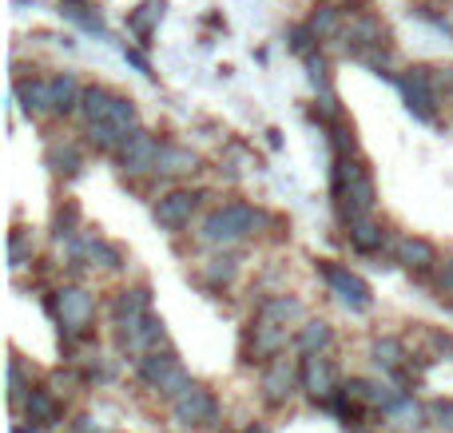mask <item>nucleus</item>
I'll list each match as a JSON object with an SVG mask.
<instances>
[{
  "label": "nucleus",
  "mask_w": 453,
  "mask_h": 433,
  "mask_svg": "<svg viewBox=\"0 0 453 433\" xmlns=\"http://www.w3.org/2000/svg\"><path fill=\"white\" fill-rule=\"evenodd\" d=\"M334 203L346 227L358 219H370V211L378 203V191H374V179H370V167L362 159L354 156L334 159Z\"/></svg>",
  "instance_id": "1"
},
{
  "label": "nucleus",
  "mask_w": 453,
  "mask_h": 433,
  "mask_svg": "<svg viewBox=\"0 0 453 433\" xmlns=\"http://www.w3.org/2000/svg\"><path fill=\"white\" fill-rule=\"evenodd\" d=\"M263 227V211H255L250 203H226V207H215L211 215L203 219V239L207 247H231V243H242L247 235Z\"/></svg>",
  "instance_id": "2"
},
{
  "label": "nucleus",
  "mask_w": 453,
  "mask_h": 433,
  "mask_svg": "<svg viewBox=\"0 0 453 433\" xmlns=\"http://www.w3.org/2000/svg\"><path fill=\"white\" fill-rule=\"evenodd\" d=\"M135 370H140V378L148 382V386H156L159 394L172 398V402H180V398L196 386V382L188 378V370H183V362L175 358L172 346L151 350L148 358H140V362H135Z\"/></svg>",
  "instance_id": "3"
},
{
  "label": "nucleus",
  "mask_w": 453,
  "mask_h": 433,
  "mask_svg": "<svg viewBox=\"0 0 453 433\" xmlns=\"http://www.w3.org/2000/svg\"><path fill=\"white\" fill-rule=\"evenodd\" d=\"M84 127H88V140H92L96 148L116 156V151L124 148L127 135L140 127V116H135V103L127 100V95H116V100H111V108L104 111V119H96V124H84Z\"/></svg>",
  "instance_id": "4"
},
{
  "label": "nucleus",
  "mask_w": 453,
  "mask_h": 433,
  "mask_svg": "<svg viewBox=\"0 0 453 433\" xmlns=\"http://www.w3.org/2000/svg\"><path fill=\"white\" fill-rule=\"evenodd\" d=\"M52 310H56V318H60L64 338L76 342L88 334V323H92V315H96V299L84 286H64V291H56Z\"/></svg>",
  "instance_id": "5"
},
{
  "label": "nucleus",
  "mask_w": 453,
  "mask_h": 433,
  "mask_svg": "<svg viewBox=\"0 0 453 433\" xmlns=\"http://www.w3.org/2000/svg\"><path fill=\"white\" fill-rule=\"evenodd\" d=\"M159 148H164V143H159L156 135H151V132H143V127H135V132L124 140V148L116 151V163H119V171H124V175H143V171H156V163H159Z\"/></svg>",
  "instance_id": "6"
},
{
  "label": "nucleus",
  "mask_w": 453,
  "mask_h": 433,
  "mask_svg": "<svg viewBox=\"0 0 453 433\" xmlns=\"http://www.w3.org/2000/svg\"><path fill=\"white\" fill-rule=\"evenodd\" d=\"M319 275L326 278V286L338 294V302H346L350 310H366V307H370V286H366V278H358L350 267L322 259V262H319Z\"/></svg>",
  "instance_id": "7"
},
{
  "label": "nucleus",
  "mask_w": 453,
  "mask_h": 433,
  "mask_svg": "<svg viewBox=\"0 0 453 433\" xmlns=\"http://www.w3.org/2000/svg\"><path fill=\"white\" fill-rule=\"evenodd\" d=\"M398 84H402V92H406V103L418 119L438 116V80H434V68H410Z\"/></svg>",
  "instance_id": "8"
},
{
  "label": "nucleus",
  "mask_w": 453,
  "mask_h": 433,
  "mask_svg": "<svg viewBox=\"0 0 453 433\" xmlns=\"http://www.w3.org/2000/svg\"><path fill=\"white\" fill-rule=\"evenodd\" d=\"M172 410H175V422L188 429H203V426L219 422V402H215V394L203 386H191L180 402H172Z\"/></svg>",
  "instance_id": "9"
},
{
  "label": "nucleus",
  "mask_w": 453,
  "mask_h": 433,
  "mask_svg": "<svg viewBox=\"0 0 453 433\" xmlns=\"http://www.w3.org/2000/svg\"><path fill=\"white\" fill-rule=\"evenodd\" d=\"M143 318H151V286H124V291L116 294V302H111V326H116V334L132 330V326H140Z\"/></svg>",
  "instance_id": "10"
},
{
  "label": "nucleus",
  "mask_w": 453,
  "mask_h": 433,
  "mask_svg": "<svg viewBox=\"0 0 453 433\" xmlns=\"http://www.w3.org/2000/svg\"><path fill=\"white\" fill-rule=\"evenodd\" d=\"M295 390H303V370L290 358H274L263 370V398L271 406H287L295 398Z\"/></svg>",
  "instance_id": "11"
},
{
  "label": "nucleus",
  "mask_w": 453,
  "mask_h": 433,
  "mask_svg": "<svg viewBox=\"0 0 453 433\" xmlns=\"http://www.w3.org/2000/svg\"><path fill=\"white\" fill-rule=\"evenodd\" d=\"M282 346H287V326L274 323V318H263L255 315V323H250L247 330V354H255V362H266V358H279Z\"/></svg>",
  "instance_id": "12"
},
{
  "label": "nucleus",
  "mask_w": 453,
  "mask_h": 433,
  "mask_svg": "<svg viewBox=\"0 0 453 433\" xmlns=\"http://www.w3.org/2000/svg\"><path fill=\"white\" fill-rule=\"evenodd\" d=\"M303 390L314 398V402H330V398L338 394V370H334V362H330L326 354H311V358H303Z\"/></svg>",
  "instance_id": "13"
},
{
  "label": "nucleus",
  "mask_w": 453,
  "mask_h": 433,
  "mask_svg": "<svg viewBox=\"0 0 453 433\" xmlns=\"http://www.w3.org/2000/svg\"><path fill=\"white\" fill-rule=\"evenodd\" d=\"M199 199L203 195H196V191H167V195H159L156 207H151V211H156V223L167 231H183L191 223V215H196Z\"/></svg>",
  "instance_id": "14"
},
{
  "label": "nucleus",
  "mask_w": 453,
  "mask_h": 433,
  "mask_svg": "<svg viewBox=\"0 0 453 433\" xmlns=\"http://www.w3.org/2000/svg\"><path fill=\"white\" fill-rule=\"evenodd\" d=\"M394 259H398L406 270H414V275H430V270H438V262H441L438 251H434V243L414 239V235L394 239Z\"/></svg>",
  "instance_id": "15"
},
{
  "label": "nucleus",
  "mask_w": 453,
  "mask_h": 433,
  "mask_svg": "<svg viewBox=\"0 0 453 433\" xmlns=\"http://www.w3.org/2000/svg\"><path fill=\"white\" fill-rule=\"evenodd\" d=\"M12 95L20 100V108L28 111V116L56 111V103H52V80H16Z\"/></svg>",
  "instance_id": "16"
},
{
  "label": "nucleus",
  "mask_w": 453,
  "mask_h": 433,
  "mask_svg": "<svg viewBox=\"0 0 453 433\" xmlns=\"http://www.w3.org/2000/svg\"><path fill=\"white\" fill-rule=\"evenodd\" d=\"M330 342H334V330H330V323H322V318H311V323L298 326V334H295V346H298V354L303 358L326 354Z\"/></svg>",
  "instance_id": "17"
},
{
  "label": "nucleus",
  "mask_w": 453,
  "mask_h": 433,
  "mask_svg": "<svg viewBox=\"0 0 453 433\" xmlns=\"http://www.w3.org/2000/svg\"><path fill=\"white\" fill-rule=\"evenodd\" d=\"M24 414H28L36 426H56V422L64 418V410H60V402H56V394H52V390H40V386H32L28 402H24Z\"/></svg>",
  "instance_id": "18"
},
{
  "label": "nucleus",
  "mask_w": 453,
  "mask_h": 433,
  "mask_svg": "<svg viewBox=\"0 0 453 433\" xmlns=\"http://www.w3.org/2000/svg\"><path fill=\"white\" fill-rule=\"evenodd\" d=\"M80 254L92 259V267H104V270L124 267V254H119L111 243H104V239H84V243H76V262H80Z\"/></svg>",
  "instance_id": "19"
},
{
  "label": "nucleus",
  "mask_w": 453,
  "mask_h": 433,
  "mask_svg": "<svg viewBox=\"0 0 453 433\" xmlns=\"http://www.w3.org/2000/svg\"><path fill=\"white\" fill-rule=\"evenodd\" d=\"M370 358H374V366L382 374H402V366H406L410 354L398 338H378L374 346H370Z\"/></svg>",
  "instance_id": "20"
},
{
  "label": "nucleus",
  "mask_w": 453,
  "mask_h": 433,
  "mask_svg": "<svg viewBox=\"0 0 453 433\" xmlns=\"http://www.w3.org/2000/svg\"><path fill=\"white\" fill-rule=\"evenodd\" d=\"M156 20H164V0H143L132 16H127V28L140 36V44H151V32H156Z\"/></svg>",
  "instance_id": "21"
},
{
  "label": "nucleus",
  "mask_w": 453,
  "mask_h": 433,
  "mask_svg": "<svg viewBox=\"0 0 453 433\" xmlns=\"http://www.w3.org/2000/svg\"><path fill=\"white\" fill-rule=\"evenodd\" d=\"M382 414H386V418H394V422H398V426H406V429H418V426H426V418H430V414H426L422 406H418L414 398L406 394V390H402V394L394 398V402L386 406Z\"/></svg>",
  "instance_id": "22"
},
{
  "label": "nucleus",
  "mask_w": 453,
  "mask_h": 433,
  "mask_svg": "<svg viewBox=\"0 0 453 433\" xmlns=\"http://www.w3.org/2000/svg\"><path fill=\"white\" fill-rule=\"evenodd\" d=\"M80 100H84V87L76 84V76H52V103L60 116H68V111H80Z\"/></svg>",
  "instance_id": "23"
},
{
  "label": "nucleus",
  "mask_w": 453,
  "mask_h": 433,
  "mask_svg": "<svg viewBox=\"0 0 453 433\" xmlns=\"http://www.w3.org/2000/svg\"><path fill=\"white\" fill-rule=\"evenodd\" d=\"M382 243H386V231L378 227L374 219H358V223H350V247L358 254H374V251H382Z\"/></svg>",
  "instance_id": "24"
},
{
  "label": "nucleus",
  "mask_w": 453,
  "mask_h": 433,
  "mask_svg": "<svg viewBox=\"0 0 453 433\" xmlns=\"http://www.w3.org/2000/svg\"><path fill=\"white\" fill-rule=\"evenodd\" d=\"M306 24H311V32H314L319 40L342 36V28H346V24H342V8H334V4H319V8H314V16H311Z\"/></svg>",
  "instance_id": "25"
},
{
  "label": "nucleus",
  "mask_w": 453,
  "mask_h": 433,
  "mask_svg": "<svg viewBox=\"0 0 453 433\" xmlns=\"http://www.w3.org/2000/svg\"><path fill=\"white\" fill-rule=\"evenodd\" d=\"M258 315L263 318H274V323H295V318H303V302L298 299H287V294H271V299H263V307H258Z\"/></svg>",
  "instance_id": "26"
},
{
  "label": "nucleus",
  "mask_w": 453,
  "mask_h": 433,
  "mask_svg": "<svg viewBox=\"0 0 453 433\" xmlns=\"http://www.w3.org/2000/svg\"><path fill=\"white\" fill-rule=\"evenodd\" d=\"M159 175H180V171H196V156L183 148H175V143H164L159 148V163H156Z\"/></svg>",
  "instance_id": "27"
},
{
  "label": "nucleus",
  "mask_w": 453,
  "mask_h": 433,
  "mask_svg": "<svg viewBox=\"0 0 453 433\" xmlns=\"http://www.w3.org/2000/svg\"><path fill=\"white\" fill-rule=\"evenodd\" d=\"M60 12L68 16V20H76L80 28H88V32H104V24H100V12H96L88 0H60Z\"/></svg>",
  "instance_id": "28"
},
{
  "label": "nucleus",
  "mask_w": 453,
  "mask_h": 433,
  "mask_svg": "<svg viewBox=\"0 0 453 433\" xmlns=\"http://www.w3.org/2000/svg\"><path fill=\"white\" fill-rule=\"evenodd\" d=\"M48 167H52L56 175H76L80 171V151L72 148V143H52V148H48Z\"/></svg>",
  "instance_id": "29"
},
{
  "label": "nucleus",
  "mask_w": 453,
  "mask_h": 433,
  "mask_svg": "<svg viewBox=\"0 0 453 433\" xmlns=\"http://www.w3.org/2000/svg\"><path fill=\"white\" fill-rule=\"evenodd\" d=\"M234 270H239V259H234V254H219V259H211V267H207V278H211V283H231Z\"/></svg>",
  "instance_id": "30"
},
{
  "label": "nucleus",
  "mask_w": 453,
  "mask_h": 433,
  "mask_svg": "<svg viewBox=\"0 0 453 433\" xmlns=\"http://www.w3.org/2000/svg\"><path fill=\"white\" fill-rule=\"evenodd\" d=\"M426 414H430L434 426H441L446 433H453V402H446V398H434V402L426 406Z\"/></svg>",
  "instance_id": "31"
},
{
  "label": "nucleus",
  "mask_w": 453,
  "mask_h": 433,
  "mask_svg": "<svg viewBox=\"0 0 453 433\" xmlns=\"http://www.w3.org/2000/svg\"><path fill=\"white\" fill-rule=\"evenodd\" d=\"M8 251H12V267H16V270L28 267L32 247H28V235H24V231H12V243H8Z\"/></svg>",
  "instance_id": "32"
},
{
  "label": "nucleus",
  "mask_w": 453,
  "mask_h": 433,
  "mask_svg": "<svg viewBox=\"0 0 453 433\" xmlns=\"http://www.w3.org/2000/svg\"><path fill=\"white\" fill-rule=\"evenodd\" d=\"M76 219H80L76 203H68L60 215H56V235H60V239H68V235H72V227H76Z\"/></svg>",
  "instance_id": "33"
},
{
  "label": "nucleus",
  "mask_w": 453,
  "mask_h": 433,
  "mask_svg": "<svg viewBox=\"0 0 453 433\" xmlns=\"http://www.w3.org/2000/svg\"><path fill=\"white\" fill-rule=\"evenodd\" d=\"M438 291L441 294H453V259L438 262Z\"/></svg>",
  "instance_id": "34"
},
{
  "label": "nucleus",
  "mask_w": 453,
  "mask_h": 433,
  "mask_svg": "<svg viewBox=\"0 0 453 433\" xmlns=\"http://www.w3.org/2000/svg\"><path fill=\"white\" fill-rule=\"evenodd\" d=\"M306 64H311V80L314 84H326V60H322V56H306Z\"/></svg>",
  "instance_id": "35"
},
{
  "label": "nucleus",
  "mask_w": 453,
  "mask_h": 433,
  "mask_svg": "<svg viewBox=\"0 0 453 433\" xmlns=\"http://www.w3.org/2000/svg\"><path fill=\"white\" fill-rule=\"evenodd\" d=\"M124 52H127V60H132V64H135V68H140V72H143V76H151L148 60H143V56H140V52H135V48H124Z\"/></svg>",
  "instance_id": "36"
},
{
  "label": "nucleus",
  "mask_w": 453,
  "mask_h": 433,
  "mask_svg": "<svg viewBox=\"0 0 453 433\" xmlns=\"http://www.w3.org/2000/svg\"><path fill=\"white\" fill-rule=\"evenodd\" d=\"M242 433H266V429H263V426H258V429H255V426H247V429H242Z\"/></svg>",
  "instance_id": "37"
}]
</instances>
